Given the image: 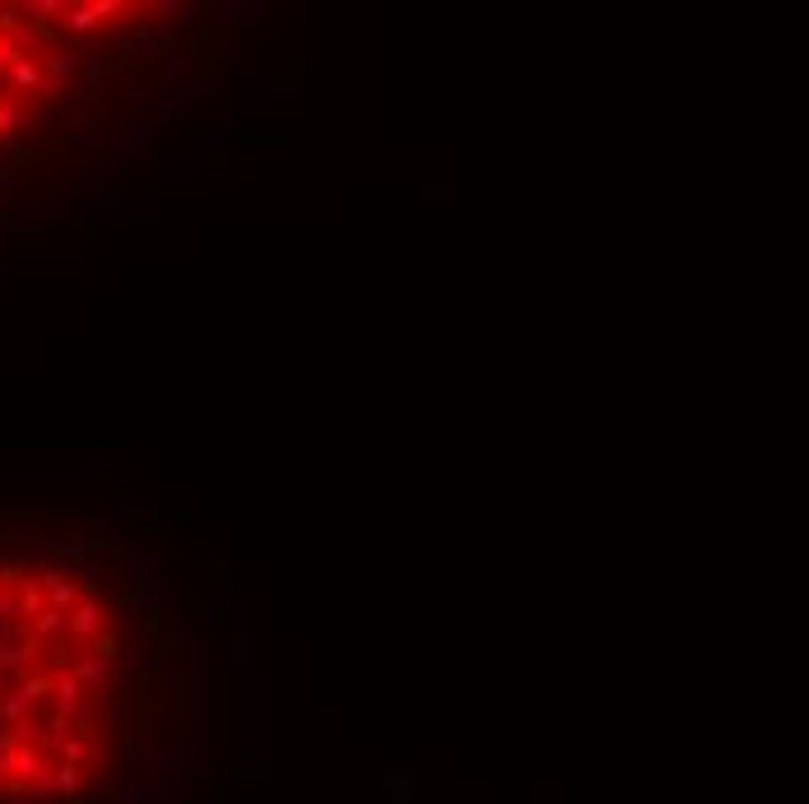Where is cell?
<instances>
[{
  "label": "cell",
  "mask_w": 809,
  "mask_h": 804,
  "mask_svg": "<svg viewBox=\"0 0 809 804\" xmlns=\"http://www.w3.org/2000/svg\"><path fill=\"white\" fill-rule=\"evenodd\" d=\"M0 33H5L10 43H14L19 52H24V56H28V52L47 37V28H37L33 19H28L24 10H14V5H10V10H0Z\"/></svg>",
  "instance_id": "obj_1"
},
{
  "label": "cell",
  "mask_w": 809,
  "mask_h": 804,
  "mask_svg": "<svg viewBox=\"0 0 809 804\" xmlns=\"http://www.w3.org/2000/svg\"><path fill=\"white\" fill-rule=\"evenodd\" d=\"M98 632H108V614H102L98 600H79V605L70 609V628H66V637H70V642H89V647H93Z\"/></svg>",
  "instance_id": "obj_2"
},
{
  "label": "cell",
  "mask_w": 809,
  "mask_h": 804,
  "mask_svg": "<svg viewBox=\"0 0 809 804\" xmlns=\"http://www.w3.org/2000/svg\"><path fill=\"white\" fill-rule=\"evenodd\" d=\"M173 591V582L163 576L158 567H144L140 576H135V586H131V609H140V614H154V605H158V595H168Z\"/></svg>",
  "instance_id": "obj_3"
},
{
  "label": "cell",
  "mask_w": 809,
  "mask_h": 804,
  "mask_svg": "<svg viewBox=\"0 0 809 804\" xmlns=\"http://www.w3.org/2000/svg\"><path fill=\"white\" fill-rule=\"evenodd\" d=\"M79 679H85V688H126V674H121V665L117 661H102V655H85L79 661V670H75Z\"/></svg>",
  "instance_id": "obj_4"
},
{
  "label": "cell",
  "mask_w": 809,
  "mask_h": 804,
  "mask_svg": "<svg viewBox=\"0 0 809 804\" xmlns=\"http://www.w3.org/2000/svg\"><path fill=\"white\" fill-rule=\"evenodd\" d=\"M112 56H168V47H163V33L154 28V24H144V28H135L126 43H117L112 47Z\"/></svg>",
  "instance_id": "obj_5"
},
{
  "label": "cell",
  "mask_w": 809,
  "mask_h": 804,
  "mask_svg": "<svg viewBox=\"0 0 809 804\" xmlns=\"http://www.w3.org/2000/svg\"><path fill=\"white\" fill-rule=\"evenodd\" d=\"M382 791L391 804H409L414 795H419V772L414 768H386L382 772Z\"/></svg>",
  "instance_id": "obj_6"
},
{
  "label": "cell",
  "mask_w": 809,
  "mask_h": 804,
  "mask_svg": "<svg viewBox=\"0 0 809 804\" xmlns=\"http://www.w3.org/2000/svg\"><path fill=\"white\" fill-rule=\"evenodd\" d=\"M79 693H85V679H79L75 670L56 674L52 684V712H66V716H79Z\"/></svg>",
  "instance_id": "obj_7"
},
{
  "label": "cell",
  "mask_w": 809,
  "mask_h": 804,
  "mask_svg": "<svg viewBox=\"0 0 809 804\" xmlns=\"http://www.w3.org/2000/svg\"><path fill=\"white\" fill-rule=\"evenodd\" d=\"M5 79H10V89H19V93H37V89H43V79H47V75H43V60H33V56H19L14 66H10V75H5Z\"/></svg>",
  "instance_id": "obj_8"
},
{
  "label": "cell",
  "mask_w": 809,
  "mask_h": 804,
  "mask_svg": "<svg viewBox=\"0 0 809 804\" xmlns=\"http://www.w3.org/2000/svg\"><path fill=\"white\" fill-rule=\"evenodd\" d=\"M37 60H43V75L61 79V84H66L70 75H79V56H75V52H66V47H47Z\"/></svg>",
  "instance_id": "obj_9"
},
{
  "label": "cell",
  "mask_w": 809,
  "mask_h": 804,
  "mask_svg": "<svg viewBox=\"0 0 809 804\" xmlns=\"http://www.w3.org/2000/svg\"><path fill=\"white\" fill-rule=\"evenodd\" d=\"M108 804H150V781H144L140 772L117 776V786H112V800H108Z\"/></svg>",
  "instance_id": "obj_10"
},
{
  "label": "cell",
  "mask_w": 809,
  "mask_h": 804,
  "mask_svg": "<svg viewBox=\"0 0 809 804\" xmlns=\"http://www.w3.org/2000/svg\"><path fill=\"white\" fill-rule=\"evenodd\" d=\"M66 628H70V614H66V609H52V605H47L43 614L33 618V628H28V632H33V642H47V637H61Z\"/></svg>",
  "instance_id": "obj_11"
},
{
  "label": "cell",
  "mask_w": 809,
  "mask_h": 804,
  "mask_svg": "<svg viewBox=\"0 0 809 804\" xmlns=\"http://www.w3.org/2000/svg\"><path fill=\"white\" fill-rule=\"evenodd\" d=\"M19 591V609H24V618H37L47 609V591H43V582L37 576H24V582L14 586Z\"/></svg>",
  "instance_id": "obj_12"
},
{
  "label": "cell",
  "mask_w": 809,
  "mask_h": 804,
  "mask_svg": "<svg viewBox=\"0 0 809 804\" xmlns=\"http://www.w3.org/2000/svg\"><path fill=\"white\" fill-rule=\"evenodd\" d=\"M61 28H66L70 37H89V33H98L102 24H98L93 5H70V10H66V19H61Z\"/></svg>",
  "instance_id": "obj_13"
},
{
  "label": "cell",
  "mask_w": 809,
  "mask_h": 804,
  "mask_svg": "<svg viewBox=\"0 0 809 804\" xmlns=\"http://www.w3.org/2000/svg\"><path fill=\"white\" fill-rule=\"evenodd\" d=\"M66 10H70L66 0H28V5H24V14L33 19L37 28H52V24H61V19H66Z\"/></svg>",
  "instance_id": "obj_14"
},
{
  "label": "cell",
  "mask_w": 809,
  "mask_h": 804,
  "mask_svg": "<svg viewBox=\"0 0 809 804\" xmlns=\"http://www.w3.org/2000/svg\"><path fill=\"white\" fill-rule=\"evenodd\" d=\"M112 60H117L112 47H85V52H79V75H89L93 84H98V79L112 70Z\"/></svg>",
  "instance_id": "obj_15"
},
{
  "label": "cell",
  "mask_w": 809,
  "mask_h": 804,
  "mask_svg": "<svg viewBox=\"0 0 809 804\" xmlns=\"http://www.w3.org/2000/svg\"><path fill=\"white\" fill-rule=\"evenodd\" d=\"M24 126H28V108L19 98L0 93V135H14V131H24Z\"/></svg>",
  "instance_id": "obj_16"
},
{
  "label": "cell",
  "mask_w": 809,
  "mask_h": 804,
  "mask_svg": "<svg viewBox=\"0 0 809 804\" xmlns=\"http://www.w3.org/2000/svg\"><path fill=\"white\" fill-rule=\"evenodd\" d=\"M52 684H56V674H28V679H19V693L28 697V707H37L52 697Z\"/></svg>",
  "instance_id": "obj_17"
},
{
  "label": "cell",
  "mask_w": 809,
  "mask_h": 804,
  "mask_svg": "<svg viewBox=\"0 0 809 804\" xmlns=\"http://www.w3.org/2000/svg\"><path fill=\"white\" fill-rule=\"evenodd\" d=\"M56 800H79V768H70V762L56 768Z\"/></svg>",
  "instance_id": "obj_18"
},
{
  "label": "cell",
  "mask_w": 809,
  "mask_h": 804,
  "mask_svg": "<svg viewBox=\"0 0 809 804\" xmlns=\"http://www.w3.org/2000/svg\"><path fill=\"white\" fill-rule=\"evenodd\" d=\"M238 89H242V98H238V102H242V108H265V93H270V79H242V84H238Z\"/></svg>",
  "instance_id": "obj_19"
},
{
  "label": "cell",
  "mask_w": 809,
  "mask_h": 804,
  "mask_svg": "<svg viewBox=\"0 0 809 804\" xmlns=\"http://www.w3.org/2000/svg\"><path fill=\"white\" fill-rule=\"evenodd\" d=\"M247 14H261V5H219V24H228V28H247V24H252Z\"/></svg>",
  "instance_id": "obj_20"
},
{
  "label": "cell",
  "mask_w": 809,
  "mask_h": 804,
  "mask_svg": "<svg viewBox=\"0 0 809 804\" xmlns=\"http://www.w3.org/2000/svg\"><path fill=\"white\" fill-rule=\"evenodd\" d=\"M186 758H191V749H186V744H163V749H154V768L173 772L177 762H186Z\"/></svg>",
  "instance_id": "obj_21"
},
{
  "label": "cell",
  "mask_w": 809,
  "mask_h": 804,
  "mask_svg": "<svg viewBox=\"0 0 809 804\" xmlns=\"http://www.w3.org/2000/svg\"><path fill=\"white\" fill-rule=\"evenodd\" d=\"M154 665H158L154 651H126V655H121V670H126V674H150Z\"/></svg>",
  "instance_id": "obj_22"
},
{
  "label": "cell",
  "mask_w": 809,
  "mask_h": 804,
  "mask_svg": "<svg viewBox=\"0 0 809 804\" xmlns=\"http://www.w3.org/2000/svg\"><path fill=\"white\" fill-rule=\"evenodd\" d=\"M93 655H102V661H121V637L117 632H98L93 637Z\"/></svg>",
  "instance_id": "obj_23"
},
{
  "label": "cell",
  "mask_w": 809,
  "mask_h": 804,
  "mask_svg": "<svg viewBox=\"0 0 809 804\" xmlns=\"http://www.w3.org/2000/svg\"><path fill=\"white\" fill-rule=\"evenodd\" d=\"M0 623H24V609H19V591H0Z\"/></svg>",
  "instance_id": "obj_24"
},
{
  "label": "cell",
  "mask_w": 809,
  "mask_h": 804,
  "mask_svg": "<svg viewBox=\"0 0 809 804\" xmlns=\"http://www.w3.org/2000/svg\"><path fill=\"white\" fill-rule=\"evenodd\" d=\"M89 205H93V214H108V210L117 214L121 205H126V196H121V191H93V196H89Z\"/></svg>",
  "instance_id": "obj_25"
},
{
  "label": "cell",
  "mask_w": 809,
  "mask_h": 804,
  "mask_svg": "<svg viewBox=\"0 0 809 804\" xmlns=\"http://www.w3.org/2000/svg\"><path fill=\"white\" fill-rule=\"evenodd\" d=\"M233 665H238V674H247V665H252V632L233 637Z\"/></svg>",
  "instance_id": "obj_26"
},
{
  "label": "cell",
  "mask_w": 809,
  "mask_h": 804,
  "mask_svg": "<svg viewBox=\"0 0 809 804\" xmlns=\"http://www.w3.org/2000/svg\"><path fill=\"white\" fill-rule=\"evenodd\" d=\"M37 582H43V591L52 595L56 586H66V582H70V572H66V567H43V572H37Z\"/></svg>",
  "instance_id": "obj_27"
},
{
  "label": "cell",
  "mask_w": 809,
  "mask_h": 804,
  "mask_svg": "<svg viewBox=\"0 0 809 804\" xmlns=\"http://www.w3.org/2000/svg\"><path fill=\"white\" fill-rule=\"evenodd\" d=\"M93 14H98V24H108V19L126 14V5H121V0H93Z\"/></svg>",
  "instance_id": "obj_28"
},
{
  "label": "cell",
  "mask_w": 809,
  "mask_h": 804,
  "mask_svg": "<svg viewBox=\"0 0 809 804\" xmlns=\"http://www.w3.org/2000/svg\"><path fill=\"white\" fill-rule=\"evenodd\" d=\"M19 56H24V52H19V47L10 43V37H5V33H0V75H10V66H14Z\"/></svg>",
  "instance_id": "obj_29"
},
{
  "label": "cell",
  "mask_w": 809,
  "mask_h": 804,
  "mask_svg": "<svg viewBox=\"0 0 809 804\" xmlns=\"http://www.w3.org/2000/svg\"><path fill=\"white\" fill-rule=\"evenodd\" d=\"M177 10H182V5H177V0H154V5H150V14H154V19H150V24L158 28V24H163V19H173Z\"/></svg>",
  "instance_id": "obj_30"
},
{
  "label": "cell",
  "mask_w": 809,
  "mask_h": 804,
  "mask_svg": "<svg viewBox=\"0 0 809 804\" xmlns=\"http://www.w3.org/2000/svg\"><path fill=\"white\" fill-rule=\"evenodd\" d=\"M37 93H43V102H61V98H66V84L47 75V79H43V89H37Z\"/></svg>",
  "instance_id": "obj_31"
},
{
  "label": "cell",
  "mask_w": 809,
  "mask_h": 804,
  "mask_svg": "<svg viewBox=\"0 0 809 804\" xmlns=\"http://www.w3.org/2000/svg\"><path fill=\"white\" fill-rule=\"evenodd\" d=\"M5 776H14V753L0 749V781H5Z\"/></svg>",
  "instance_id": "obj_32"
},
{
  "label": "cell",
  "mask_w": 809,
  "mask_h": 804,
  "mask_svg": "<svg viewBox=\"0 0 809 804\" xmlns=\"http://www.w3.org/2000/svg\"><path fill=\"white\" fill-rule=\"evenodd\" d=\"M10 187H14V168H0V200L10 196Z\"/></svg>",
  "instance_id": "obj_33"
},
{
  "label": "cell",
  "mask_w": 809,
  "mask_h": 804,
  "mask_svg": "<svg viewBox=\"0 0 809 804\" xmlns=\"http://www.w3.org/2000/svg\"><path fill=\"white\" fill-rule=\"evenodd\" d=\"M89 131H93V126H89V121H79V126L70 131V140H75V144H89Z\"/></svg>",
  "instance_id": "obj_34"
},
{
  "label": "cell",
  "mask_w": 809,
  "mask_h": 804,
  "mask_svg": "<svg viewBox=\"0 0 809 804\" xmlns=\"http://www.w3.org/2000/svg\"><path fill=\"white\" fill-rule=\"evenodd\" d=\"M47 804H85V800H47Z\"/></svg>",
  "instance_id": "obj_35"
},
{
  "label": "cell",
  "mask_w": 809,
  "mask_h": 804,
  "mask_svg": "<svg viewBox=\"0 0 809 804\" xmlns=\"http://www.w3.org/2000/svg\"><path fill=\"white\" fill-rule=\"evenodd\" d=\"M0 591H5V576H0Z\"/></svg>",
  "instance_id": "obj_36"
}]
</instances>
